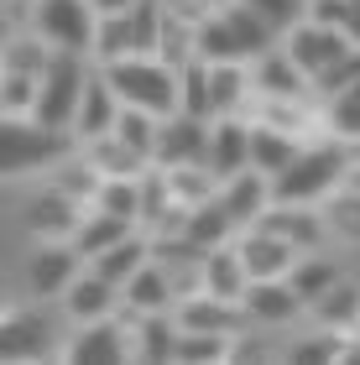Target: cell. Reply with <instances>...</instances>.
Returning a JSON list of instances; mask_svg holds the SVG:
<instances>
[{
	"label": "cell",
	"instance_id": "6da1fadb",
	"mask_svg": "<svg viewBox=\"0 0 360 365\" xmlns=\"http://www.w3.org/2000/svg\"><path fill=\"white\" fill-rule=\"evenodd\" d=\"M282 37H277L245 0H225V6L199 26V58L204 63H256Z\"/></svg>",
	"mask_w": 360,
	"mask_h": 365
},
{
	"label": "cell",
	"instance_id": "7a4b0ae2",
	"mask_svg": "<svg viewBox=\"0 0 360 365\" xmlns=\"http://www.w3.org/2000/svg\"><path fill=\"white\" fill-rule=\"evenodd\" d=\"M350 168H355V146L334 141V136H314L298 152V162L277 178V198H287V204H324L350 178Z\"/></svg>",
	"mask_w": 360,
	"mask_h": 365
},
{
	"label": "cell",
	"instance_id": "3957f363",
	"mask_svg": "<svg viewBox=\"0 0 360 365\" xmlns=\"http://www.w3.org/2000/svg\"><path fill=\"white\" fill-rule=\"evenodd\" d=\"M105 78L120 89L125 105L136 110H152V115H178L183 110V89H178V68L162 63L157 53H136V58H115V63H100Z\"/></svg>",
	"mask_w": 360,
	"mask_h": 365
},
{
	"label": "cell",
	"instance_id": "277c9868",
	"mask_svg": "<svg viewBox=\"0 0 360 365\" xmlns=\"http://www.w3.org/2000/svg\"><path fill=\"white\" fill-rule=\"evenodd\" d=\"M89 73H94V58L58 53L53 68L42 73V94H37V115H31V120L58 130V136H73V115H78V99H84Z\"/></svg>",
	"mask_w": 360,
	"mask_h": 365
},
{
	"label": "cell",
	"instance_id": "5b68a950",
	"mask_svg": "<svg viewBox=\"0 0 360 365\" xmlns=\"http://www.w3.org/2000/svg\"><path fill=\"white\" fill-rule=\"evenodd\" d=\"M63 339H68V329H58L47 319V303H6V319H0V350L6 360L26 365V360H58L63 355Z\"/></svg>",
	"mask_w": 360,
	"mask_h": 365
},
{
	"label": "cell",
	"instance_id": "8992f818",
	"mask_svg": "<svg viewBox=\"0 0 360 365\" xmlns=\"http://www.w3.org/2000/svg\"><path fill=\"white\" fill-rule=\"evenodd\" d=\"M157 31H162V0H136L115 16H100L94 31V63H115V58H136V53H157Z\"/></svg>",
	"mask_w": 360,
	"mask_h": 365
},
{
	"label": "cell",
	"instance_id": "52a82bcc",
	"mask_svg": "<svg viewBox=\"0 0 360 365\" xmlns=\"http://www.w3.org/2000/svg\"><path fill=\"white\" fill-rule=\"evenodd\" d=\"M282 47L292 58L303 63V73L314 78V84H324L334 68H345V63L360 53V42H350L339 26H329V21H319V16H303L292 31H282Z\"/></svg>",
	"mask_w": 360,
	"mask_h": 365
},
{
	"label": "cell",
	"instance_id": "ba28073f",
	"mask_svg": "<svg viewBox=\"0 0 360 365\" xmlns=\"http://www.w3.org/2000/svg\"><path fill=\"white\" fill-rule=\"evenodd\" d=\"M84 267L89 261L73 240H31V256L21 267V297H31V303H58Z\"/></svg>",
	"mask_w": 360,
	"mask_h": 365
},
{
	"label": "cell",
	"instance_id": "9c48e42d",
	"mask_svg": "<svg viewBox=\"0 0 360 365\" xmlns=\"http://www.w3.org/2000/svg\"><path fill=\"white\" fill-rule=\"evenodd\" d=\"M31 31L47 37L58 53H94V31H100V11L89 0H31Z\"/></svg>",
	"mask_w": 360,
	"mask_h": 365
},
{
	"label": "cell",
	"instance_id": "30bf717a",
	"mask_svg": "<svg viewBox=\"0 0 360 365\" xmlns=\"http://www.w3.org/2000/svg\"><path fill=\"white\" fill-rule=\"evenodd\" d=\"M58 360H68V365H120V360H136L130 319L115 313V319H100V324H73Z\"/></svg>",
	"mask_w": 360,
	"mask_h": 365
},
{
	"label": "cell",
	"instance_id": "8fae6325",
	"mask_svg": "<svg viewBox=\"0 0 360 365\" xmlns=\"http://www.w3.org/2000/svg\"><path fill=\"white\" fill-rule=\"evenodd\" d=\"M125 308V292H120V282H110L105 272H94L84 267L73 282H68V292L58 297V319L63 324H100V319H115V313Z\"/></svg>",
	"mask_w": 360,
	"mask_h": 365
},
{
	"label": "cell",
	"instance_id": "7c38bea8",
	"mask_svg": "<svg viewBox=\"0 0 360 365\" xmlns=\"http://www.w3.org/2000/svg\"><path fill=\"white\" fill-rule=\"evenodd\" d=\"M84 214H89L84 204H73V198L63 193L53 178H42L37 188H31V198H26L21 225H26L31 240H73V230H78Z\"/></svg>",
	"mask_w": 360,
	"mask_h": 365
},
{
	"label": "cell",
	"instance_id": "4fadbf2b",
	"mask_svg": "<svg viewBox=\"0 0 360 365\" xmlns=\"http://www.w3.org/2000/svg\"><path fill=\"white\" fill-rule=\"evenodd\" d=\"M245 303V319L256 329H272V334H287V329H298L308 319V303L303 292L292 287L287 277H272V282H251V292L240 297Z\"/></svg>",
	"mask_w": 360,
	"mask_h": 365
},
{
	"label": "cell",
	"instance_id": "5bb4252c",
	"mask_svg": "<svg viewBox=\"0 0 360 365\" xmlns=\"http://www.w3.org/2000/svg\"><path fill=\"white\" fill-rule=\"evenodd\" d=\"M209 130H215V120H204V115H188L178 110L162 120L157 130V168H188V162H209Z\"/></svg>",
	"mask_w": 360,
	"mask_h": 365
},
{
	"label": "cell",
	"instance_id": "9a60e30c",
	"mask_svg": "<svg viewBox=\"0 0 360 365\" xmlns=\"http://www.w3.org/2000/svg\"><path fill=\"white\" fill-rule=\"evenodd\" d=\"M120 110H125V99L120 89L105 78V68L94 63V73H89V84H84V99H78V115H73V146H84L94 136H110L120 120Z\"/></svg>",
	"mask_w": 360,
	"mask_h": 365
},
{
	"label": "cell",
	"instance_id": "2e32d148",
	"mask_svg": "<svg viewBox=\"0 0 360 365\" xmlns=\"http://www.w3.org/2000/svg\"><path fill=\"white\" fill-rule=\"evenodd\" d=\"M251 84H256V94H277V99H308V94H319V84L303 73V63L292 58L282 42L267 47V53L251 63Z\"/></svg>",
	"mask_w": 360,
	"mask_h": 365
},
{
	"label": "cell",
	"instance_id": "e0dca14e",
	"mask_svg": "<svg viewBox=\"0 0 360 365\" xmlns=\"http://www.w3.org/2000/svg\"><path fill=\"white\" fill-rule=\"evenodd\" d=\"M235 245H240V261H245V272H251V282L292 277V267H298V256H303L298 245H287L282 235H272V230H261V225L240 230Z\"/></svg>",
	"mask_w": 360,
	"mask_h": 365
},
{
	"label": "cell",
	"instance_id": "ac0fdd59",
	"mask_svg": "<svg viewBox=\"0 0 360 365\" xmlns=\"http://www.w3.org/2000/svg\"><path fill=\"white\" fill-rule=\"evenodd\" d=\"M220 204L235 214L240 230H251V225H261V214L277 204V178L261 173V168H245V173L220 182Z\"/></svg>",
	"mask_w": 360,
	"mask_h": 365
},
{
	"label": "cell",
	"instance_id": "d6986e66",
	"mask_svg": "<svg viewBox=\"0 0 360 365\" xmlns=\"http://www.w3.org/2000/svg\"><path fill=\"white\" fill-rule=\"evenodd\" d=\"M209 168L220 173V182L251 168V120H245V115H215V130H209Z\"/></svg>",
	"mask_w": 360,
	"mask_h": 365
},
{
	"label": "cell",
	"instance_id": "ffe728a7",
	"mask_svg": "<svg viewBox=\"0 0 360 365\" xmlns=\"http://www.w3.org/2000/svg\"><path fill=\"white\" fill-rule=\"evenodd\" d=\"M78 152H84V162H89V168L100 173V178H146V173H152V157L136 152L130 141H120L115 130H110V136L84 141Z\"/></svg>",
	"mask_w": 360,
	"mask_h": 365
},
{
	"label": "cell",
	"instance_id": "44dd1931",
	"mask_svg": "<svg viewBox=\"0 0 360 365\" xmlns=\"http://www.w3.org/2000/svg\"><path fill=\"white\" fill-rule=\"evenodd\" d=\"M204 292L225 297V303H240L245 292H251V272H245L240 261V245H215V251H204Z\"/></svg>",
	"mask_w": 360,
	"mask_h": 365
},
{
	"label": "cell",
	"instance_id": "7402d4cb",
	"mask_svg": "<svg viewBox=\"0 0 360 365\" xmlns=\"http://www.w3.org/2000/svg\"><path fill=\"white\" fill-rule=\"evenodd\" d=\"M308 324H324V329H334V334H355L360 329V277H350V272L339 277L334 287L308 308Z\"/></svg>",
	"mask_w": 360,
	"mask_h": 365
},
{
	"label": "cell",
	"instance_id": "603a6c76",
	"mask_svg": "<svg viewBox=\"0 0 360 365\" xmlns=\"http://www.w3.org/2000/svg\"><path fill=\"white\" fill-rule=\"evenodd\" d=\"M120 292H125V308H130V313H173V308H178L173 277H168V267H162L157 256L146 261V267L130 277Z\"/></svg>",
	"mask_w": 360,
	"mask_h": 365
},
{
	"label": "cell",
	"instance_id": "cb8c5ba5",
	"mask_svg": "<svg viewBox=\"0 0 360 365\" xmlns=\"http://www.w3.org/2000/svg\"><path fill=\"white\" fill-rule=\"evenodd\" d=\"M319 209H324V225H329V245L334 251H360V188L355 182L345 178Z\"/></svg>",
	"mask_w": 360,
	"mask_h": 365
},
{
	"label": "cell",
	"instance_id": "d4e9b609",
	"mask_svg": "<svg viewBox=\"0 0 360 365\" xmlns=\"http://www.w3.org/2000/svg\"><path fill=\"white\" fill-rule=\"evenodd\" d=\"M303 146H308L303 136H287V130H277V125H256L251 120V168H261V173L282 178L292 162H298Z\"/></svg>",
	"mask_w": 360,
	"mask_h": 365
},
{
	"label": "cell",
	"instance_id": "484cf974",
	"mask_svg": "<svg viewBox=\"0 0 360 365\" xmlns=\"http://www.w3.org/2000/svg\"><path fill=\"white\" fill-rule=\"evenodd\" d=\"M152 256H157V251H152V235H146V230H130L125 240H115L110 251H100V256L89 261V267H94V272H105L110 282H120V287H125V282L136 277Z\"/></svg>",
	"mask_w": 360,
	"mask_h": 365
},
{
	"label": "cell",
	"instance_id": "4316f807",
	"mask_svg": "<svg viewBox=\"0 0 360 365\" xmlns=\"http://www.w3.org/2000/svg\"><path fill=\"white\" fill-rule=\"evenodd\" d=\"M339 277H345V267H339V256H334V245H329V251H303L287 282H292V287L303 292V303L314 308V303H319V297L334 287Z\"/></svg>",
	"mask_w": 360,
	"mask_h": 365
},
{
	"label": "cell",
	"instance_id": "83f0119b",
	"mask_svg": "<svg viewBox=\"0 0 360 365\" xmlns=\"http://www.w3.org/2000/svg\"><path fill=\"white\" fill-rule=\"evenodd\" d=\"M183 235L199 245V251H215V245H230L240 235V225H235V214L220 204V198H209V204L199 209H188V225H183Z\"/></svg>",
	"mask_w": 360,
	"mask_h": 365
},
{
	"label": "cell",
	"instance_id": "f1b7e54d",
	"mask_svg": "<svg viewBox=\"0 0 360 365\" xmlns=\"http://www.w3.org/2000/svg\"><path fill=\"white\" fill-rule=\"evenodd\" d=\"M162 178H168L173 198L183 209H199L209 204V198H220V173L209 168V162H188V168H162Z\"/></svg>",
	"mask_w": 360,
	"mask_h": 365
},
{
	"label": "cell",
	"instance_id": "f546056e",
	"mask_svg": "<svg viewBox=\"0 0 360 365\" xmlns=\"http://www.w3.org/2000/svg\"><path fill=\"white\" fill-rule=\"evenodd\" d=\"M157 58L173 63V68H188L193 58H199V26L183 21V16H173L162 6V31H157Z\"/></svg>",
	"mask_w": 360,
	"mask_h": 365
},
{
	"label": "cell",
	"instance_id": "4dcf8cb0",
	"mask_svg": "<svg viewBox=\"0 0 360 365\" xmlns=\"http://www.w3.org/2000/svg\"><path fill=\"white\" fill-rule=\"evenodd\" d=\"M42 94V73H16L0 68V120H31Z\"/></svg>",
	"mask_w": 360,
	"mask_h": 365
},
{
	"label": "cell",
	"instance_id": "1f68e13d",
	"mask_svg": "<svg viewBox=\"0 0 360 365\" xmlns=\"http://www.w3.org/2000/svg\"><path fill=\"white\" fill-rule=\"evenodd\" d=\"M130 230H136V225H125V220H115V214H105V209H89L84 220H78V230H73V245L84 251V261H94L115 240H125Z\"/></svg>",
	"mask_w": 360,
	"mask_h": 365
},
{
	"label": "cell",
	"instance_id": "d6a6232c",
	"mask_svg": "<svg viewBox=\"0 0 360 365\" xmlns=\"http://www.w3.org/2000/svg\"><path fill=\"white\" fill-rule=\"evenodd\" d=\"M235 334H204V329H183L178 339V365H230Z\"/></svg>",
	"mask_w": 360,
	"mask_h": 365
},
{
	"label": "cell",
	"instance_id": "836d02e7",
	"mask_svg": "<svg viewBox=\"0 0 360 365\" xmlns=\"http://www.w3.org/2000/svg\"><path fill=\"white\" fill-rule=\"evenodd\" d=\"M94 209H105V214H115V220L141 230V178H105Z\"/></svg>",
	"mask_w": 360,
	"mask_h": 365
},
{
	"label": "cell",
	"instance_id": "e575fe53",
	"mask_svg": "<svg viewBox=\"0 0 360 365\" xmlns=\"http://www.w3.org/2000/svg\"><path fill=\"white\" fill-rule=\"evenodd\" d=\"M178 89H183V110L215 120V89H209V63L193 58L188 68H178Z\"/></svg>",
	"mask_w": 360,
	"mask_h": 365
},
{
	"label": "cell",
	"instance_id": "d590c367",
	"mask_svg": "<svg viewBox=\"0 0 360 365\" xmlns=\"http://www.w3.org/2000/svg\"><path fill=\"white\" fill-rule=\"evenodd\" d=\"M157 130H162V115L136 110V105H125L120 120H115V136L130 141V146H136V152H146V157H157ZM152 168H157V162H152Z\"/></svg>",
	"mask_w": 360,
	"mask_h": 365
},
{
	"label": "cell",
	"instance_id": "8d00e7d4",
	"mask_svg": "<svg viewBox=\"0 0 360 365\" xmlns=\"http://www.w3.org/2000/svg\"><path fill=\"white\" fill-rule=\"evenodd\" d=\"M308 16L339 26L350 42H360V0H308Z\"/></svg>",
	"mask_w": 360,
	"mask_h": 365
},
{
	"label": "cell",
	"instance_id": "74e56055",
	"mask_svg": "<svg viewBox=\"0 0 360 365\" xmlns=\"http://www.w3.org/2000/svg\"><path fill=\"white\" fill-rule=\"evenodd\" d=\"M245 6H251L261 21L277 31V37H282V31H292V26L308 16V0H245Z\"/></svg>",
	"mask_w": 360,
	"mask_h": 365
},
{
	"label": "cell",
	"instance_id": "f35d334b",
	"mask_svg": "<svg viewBox=\"0 0 360 365\" xmlns=\"http://www.w3.org/2000/svg\"><path fill=\"white\" fill-rule=\"evenodd\" d=\"M100 16H115V11H125V6H136V0H89Z\"/></svg>",
	"mask_w": 360,
	"mask_h": 365
},
{
	"label": "cell",
	"instance_id": "ab89813d",
	"mask_svg": "<svg viewBox=\"0 0 360 365\" xmlns=\"http://www.w3.org/2000/svg\"><path fill=\"white\" fill-rule=\"evenodd\" d=\"M350 182H355V188H360V152H355V168H350Z\"/></svg>",
	"mask_w": 360,
	"mask_h": 365
},
{
	"label": "cell",
	"instance_id": "60d3db41",
	"mask_svg": "<svg viewBox=\"0 0 360 365\" xmlns=\"http://www.w3.org/2000/svg\"><path fill=\"white\" fill-rule=\"evenodd\" d=\"M355 334H360V329H355Z\"/></svg>",
	"mask_w": 360,
	"mask_h": 365
}]
</instances>
